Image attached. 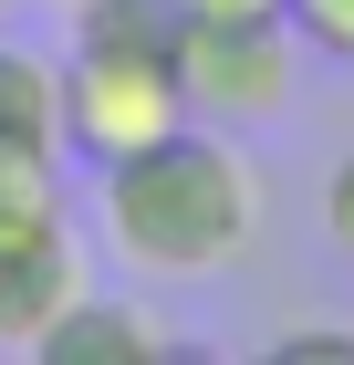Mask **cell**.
<instances>
[{
    "label": "cell",
    "mask_w": 354,
    "mask_h": 365,
    "mask_svg": "<svg viewBox=\"0 0 354 365\" xmlns=\"http://www.w3.org/2000/svg\"><path fill=\"white\" fill-rule=\"evenodd\" d=\"M188 125V94H177V53H115V42H73L63 63V146L115 168L136 146L177 136Z\"/></svg>",
    "instance_id": "obj_2"
},
{
    "label": "cell",
    "mask_w": 354,
    "mask_h": 365,
    "mask_svg": "<svg viewBox=\"0 0 354 365\" xmlns=\"http://www.w3.org/2000/svg\"><path fill=\"white\" fill-rule=\"evenodd\" d=\"M323 240H333V251L354 261V157H344V168L323 178Z\"/></svg>",
    "instance_id": "obj_9"
},
{
    "label": "cell",
    "mask_w": 354,
    "mask_h": 365,
    "mask_svg": "<svg viewBox=\"0 0 354 365\" xmlns=\"http://www.w3.org/2000/svg\"><path fill=\"white\" fill-rule=\"evenodd\" d=\"M0 11H11V0H0Z\"/></svg>",
    "instance_id": "obj_12"
},
{
    "label": "cell",
    "mask_w": 354,
    "mask_h": 365,
    "mask_svg": "<svg viewBox=\"0 0 354 365\" xmlns=\"http://www.w3.org/2000/svg\"><path fill=\"white\" fill-rule=\"evenodd\" d=\"M31 355H42V365H157L167 344L146 334L136 303H94V292H73V303L31 334Z\"/></svg>",
    "instance_id": "obj_4"
},
{
    "label": "cell",
    "mask_w": 354,
    "mask_h": 365,
    "mask_svg": "<svg viewBox=\"0 0 354 365\" xmlns=\"http://www.w3.org/2000/svg\"><path fill=\"white\" fill-rule=\"evenodd\" d=\"M63 240V168L53 146H0V251Z\"/></svg>",
    "instance_id": "obj_6"
},
{
    "label": "cell",
    "mask_w": 354,
    "mask_h": 365,
    "mask_svg": "<svg viewBox=\"0 0 354 365\" xmlns=\"http://www.w3.org/2000/svg\"><path fill=\"white\" fill-rule=\"evenodd\" d=\"M177 21H281V0H177Z\"/></svg>",
    "instance_id": "obj_11"
},
{
    "label": "cell",
    "mask_w": 354,
    "mask_h": 365,
    "mask_svg": "<svg viewBox=\"0 0 354 365\" xmlns=\"http://www.w3.org/2000/svg\"><path fill=\"white\" fill-rule=\"evenodd\" d=\"M281 21H292V42H302V53L354 63V0H281Z\"/></svg>",
    "instance_id": "obj_8"
},
{
    "label": "cell",
    "mask_w": 354,
    "mask_h": 365,
    "mask_svg": "<svg viewBox=\"0 0 354 365\" xmlns=\"http://www.w3.org/2000/svg\"><path fill=\"white\" fill-rule=\"evenodd\" d=\"M73 292H83L73 240H31V251H0V344H21V355H31V334H42V324H53Z\"/></svg>",
    "instance_id": "obj_5"
},
{
    "label": "cell",
    "mask_w": 354,
    "mask_h": 365,
    "mask_svg": "<svg viewBox=\"0 0 354 365\" xmlns=\"http://www.w3.org/2000/svg\"><path fill=\"white\" fill-rule=\"evenodd\" d=\"M271 365H354V334H281Z\"/></svg>",
    "instance_id": "obj_10"
},
{
    "label": "cell",
    "mask_w": 354,
    "mask_h": 365,
    "mask_svg": "<svg viewBox=\"0 0 354 365\" xmlns=\"http://www.w3.org/2000/svg\"><path fill=\"white\" fill-rule=\"evenodd\" d=\"M94 209H105V251L146 282H219L261 240V178L229 146V125H198V115L177 136L115 157Z\"/></svg>",
    "instance_id": "obj_1"
},
{
    "label": "cell",
    "mask_w": 354,
    "mask_h": 365,
    "mask_svg": "<svg viewBox=\"0 0 354 365\" xmlns=\"http://www.w3.org/2000/svg\"><path fill=\"white\" fill-rule=\"evenodd\" d=\"M0 146H53L63 157V73L21 42H0Z\"/></svg>",
    "instance_id": "obj_7"
},
{
    "label": "cell",
    "mask_w": 354,
    "mask_h": 365,
    "mask_svg": "<svg viewBox=\"0 0 354 365\" xmlns=\"http://www.w3.org/2000/svg\"><path fill=\"white\" fill-rule=\"evenodd\" d=\"M292 21H177V94L198 125H271L292 105Z\"/></svg>",
    "instance_id": "obj_3"
}]
</instances>
